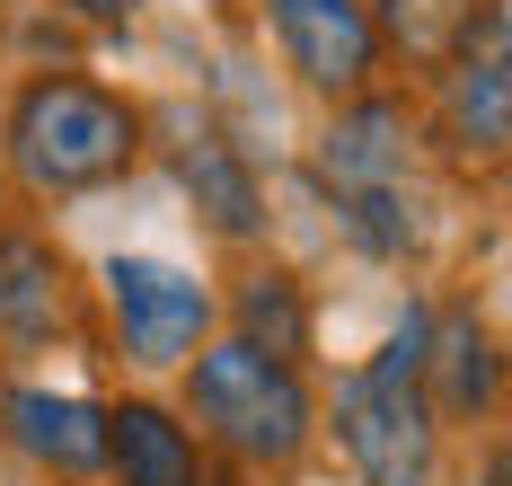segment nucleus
<instances>
[{
	"label": "nucleus",
	"mask_w": 512,
	"mask_h": 486,
	"mask_svg": "<svg viewBox=\"0 0 512 486\" xmlns=\"http://www.w3.org/2000/svg\"><path fill=\"white\" fill-rule=\"evenodd\" d=\"M424 319L433 310H407V327L336 389V442L354 451L362 486H433L442 469V425L424 398Z\"/></svg>",
	"instance_id": "obj_1"
},
{
	"label": "nucleus",
	"mask_w": 512,
	"mask_h": 486,
	"mask_svg": "<svg viewBox=\"0 0 512 486\" xmlns=\"http://www.w3.org/2000/svg\"><path fill=\"white\" fill-rule=\"evenodd\" d=\"M9 160L36 195H89L142 160V115L98 80H36L9 115Z\"/></svg>",
	"instance_id": "obj_2"
},
{
	"label": "nucleus",
	"mask_w": 512,
	"mask_h": 486,
	"mask_svg": "<svg viewBox=\"0 0 512 486\" xmlns=\"http://www.w3.org/2000/svg\"><path fill=\"white\" fill-rule=\"evenodd\" d=\"M186 407L195 425L239 451L248 469H292L309 451V389L283 354H265L248 336L230 345H195V380H186Z\"/></svg>",
	"instance_id": "obj_3"
},
{
	"label": "nucleus",
	"mask_w": 512,
	"mask_h": 486,
	"mask_svg": "<svg viewBox=\"0 0 512 486\" xmlns=\"http://www.w3.org/2000/svg\"><path fill=\"white\" fill-rule=\"evenodd\" d=\"M318 177L336 195V213L371 257H407L415 248V204H407V115L389 98H362L318 133Z\"/></svg>",
	"instance_id": "obj_4"
},
{
	"label": "nucleus",
	"mask_w": 512,
	"mask_h": 486,
	"mask_svg": "<svg viewBox=\"0 0 512 486\" xmlns=\"http://www.w3.org/2000/svg\"><path fill=\"white\" fill-rule=\"evenodd\" d=\"M106 310H115L124 354L151 363V372H168V363H186V354L204 345L212 292L195 283V274L159 266V257H115V266H106Z\"/></svg>",
	"instance_id": "obj_5"
},
{
	"label": "nucleus",
	"mask_w": 512,
	"mask_h": 486,
	"mask_svg": "<svg viewBox=\"0 0 512 486\" xmlns=\"http://www.w3.org/2000/svg\"><path fill=\"white\" fill-rule=\"evenodd\" d=\"M265 18H274V36H283V54H292V71L309 89L345 98L380 62V18L362 0H265Z\"/></svg>",
	"instance_id": "obj_6"
},
{
	"label": "nucleus",
	"mask_w": 512,
	"mask_h": 486,
	"mask_svg": "<svg viewBox=\"0 0 512 486\" xmlns=\"http://www.w3.org/2000/svg\"><path fill=\"white\" fill-rule=\"evenodd\" d=\"M0 425H9V442L27 460H45L62 478H80V469L106 460V407L71 398V389H9L0 398Z\"/></svg>",
	"instance_id": "obj_7"
},
{
	"label": "nucleus",
	"mask_w": 512,
	"mask_h": 486,
	"mask_svg": "<svg viewBox=\"0 0 512 486\" xmlns=\"http://www.w3.org/2000/svg\"><path fill=\"white\" fill-rule=\"evenodd\" d=\"M424 372H433V407H442V416H486L495 389H504L495 327L477 319V310H442V319H424Z\"/></svg>",
	"instance_id": "obj_8"
},
{
	"label": "nucleus",
	"mask_w": 512,
	"mask_h": 486,
	"mask_svg": "<svg viewBox=\"0 0 512 486\" xmlns=\"http://www.w3.org/2000/svg\"><path fill=\"white\" fill-rule=\"evenodd\" d=\"M106 460L124 469V486H204V460H195L186 425L151 398L106 407Z\"/></svg>",
	"instance_id": "obj_9"
},
{
	"label": "nucleus",
	"mask_w": 512,
	"mask_h": 486,
	"mask_svg": "<svg viewBox=\"0 0 512 486\" xmlns=\"http://www.w3.org/2000/svg\"><path fill=\"white\" fill-rule=\"evenodd\" d=\"M451 142L468 160H504L512 142V80H504V18H486V45H468L451 71Z\"/></svg>",
	"instance_id": "obj_10"
},
{
	"label": "nucleus",
	"mask_w": 512,
	"mask_h": 486,
	"mask_svg": "<svg viewBox=\"0 0 512 486\" xmlns=\"http://www.w3.org/2000/svg\"><path fill=\"white\" fill-rule=\"evenodd\" d=\"M177 186L195 195V213L221 230V239H248L256 221H265V195H256V168L212 133V124H195L186 142H177Z\"/></svg>",
	"instance_id": "obj_11"
},
{
	"label": "nucleus",
	"mask_w": 512,
	"mask_h": 486,
	"mask_svg": "<svg viewBox=\"0 0 512 486\" xmlns=\"http://www.w3.org/2000/svg\"><path fill=\"white\" fill-rule=\"evenodd\" d=\"M62 257H53L36 230H9L0 239V336H18V345H36L62 327Z\"/></svg>",
	"instance_id": "obj_12"
},
{
	"label": "nucleus",
	"mask_w": 512,
	"mask_h": 486,
	"mask_svg": "<svg viewBox=\"0 0 512 486\" xmlns=\"http://www.w3.org/2000/svg\"><path fill=\"white\" fill-rule=\"evenodd\" d=\"M239 319H248V345L283 354V363L309 345V310H301V283H292V274H248V292H239Z\"/></svg>",
	"instance_id": "obj_13"
},
{
	"label": "nucleus",
	"mask_w": 512,
	"mask_h": 486,
	"mask_svg": "<svg viewBox=\"0 0 512 486\" xmlns=\"http://www.w3.org/2000/svg\"><path fill=\"white\" fill-rule=\"evenodd\" d=\"M71 9H89V18H133L142 0H71Z\"/></svg>",
	"instance_id": "obj_14"
}]
</instances>
